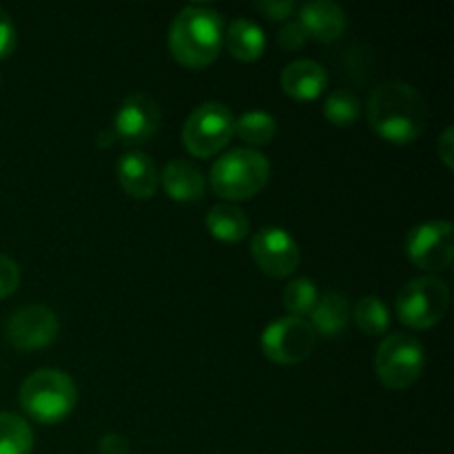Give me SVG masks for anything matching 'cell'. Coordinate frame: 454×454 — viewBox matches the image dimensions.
I'll return each mask as SVG.
<instances>
[{
	"mask_svg": "<svg viewBox=\"0 0 454 454\" xmlns=\"http://www.w3.org/2000/svg\"><path fill=\"white\" fill-rule=\"evenodd\" d=\"M98 454H131V446H129L127 437L122 434H105L98 443Z\"/></svg>",
	"mask_w": 454,
	"mask_h": 454,
	"instance_id": "cell-29",
	"label": "cell"
},
{
	"mask_svg": "<svg viewBox=\"0 0 454 454\" xmlns=\"http://www.w3.org/2000/svg\"><path fill=\"white\" fill-rule=\"evenodd\" d=\"M270 162L255 149H233L215 160L208 173L211 189L229 202L251 200L269 184Z\"/></svg>",
	"mask_w": 454,
	"mask_h": 454,
	"instance_id": "cell-4",
	"label": "cell"
},
{
	"mask_svg": "<svg viewBox=\"0 0 454 454\" xmlns=\"http://www.w3.org/2000/svg\"><path fill=\"white\" fill-rule=\"evenodd\" d=\"M437 155L439 160L443 162V167L448 168V171H452L454 168V129L448 127L446 131L442 133V137H439L437 142Z\"/></svg>",
	"mask_w": 454,
	"mask_h": 454,
	"instance_id": "cell-30",
	"label": "cell"
},
{
	"mask_svg": "<svg viewBox=\"0 0 454 454\" xmlns=\"http://www.w3.org/2000/svg\"><path fill=\"white\" fill-rule=\"evenodd\" d=\"M162 114L146 93H133L120 105L114 118V137L127 146H140L158 133Z\"/></svg>",
	"mask_w": 454,
	"mask_h": 454,
	"instance_id": "cell-12",
	"label": "cell"
},
{
	"mask_svg": "<svg viewBox=\"0 0 454 454\" xmlns=\"http://www.w3.org/2000/svg\"><path fill=\"white\" fill-rule=\"evenodd\" d=\"M207 229L217 242L224 244H238L251 231V222H248L247 213L235 204H215L208 208L207 213Z\"/></svg>",
	"mask_w": 454,
	"mask_h": 454,
	"instance_id": "cell-19",
	"label": "cell"
},
{
	"mask_svg": "<svg viewBox=\"0 0 454 454\" xmlns=\"http://www.w3.org/2000/svg\"><path fill=\"white\" fill-rule=\"evenodd\" d=\"M328 87V71L319 62L295 60L282 71V89L288 98L300 102L317 100Z\"/></svg>",
	"mask_w": 454,
	"mask_h": 454,
	"instance_id": "cell-14",
	"label": "cell"
},
{
	"mask_svg": "<svg viewBox=\"0 0 454 454\" xmlns=\"http://www.w3.org/2000/svg\"><path fill=\"white\" fill-rule=\"evenodd\" d=\"M310 317V328L315 331V335L322 337H335L348 326L350 319V304L348 297L341 295L337 291H328L324 295H319L317 304H315Z\"/></svg>",
	"mask_w": 454,
	"mask_h": 454,
	"instance_id": "cell-18",
	"label": "cell"
},
{
	"mask_svg": "<svg viewBox=\"0 0 454 454\" xmlns=\"http://www.w3.org/2000/svg\"><path fill=\"white\" fill-rule=\"evenodd\" d=\"M235 136V118L231 109L220 102H204L195 106L182 129L184 149L193 158H213Z\"/></svg>",
	"mask_w": 454,
	"mask_h": 454,
	"instance_id": "cell-6",
	"label": "cell"
},
{
	"mask_svg": "<svg viewBox=\"0 0 454 454\" xmlns=\"http://www.w3.org/2000/svg\"><path fill=\"white\" fill-rule=\"evenodd\" d=\"M448 304H450V291H448L446 282L433 278V275H424V278L411 279L399 291L395 310L403 326L415 328V331H428L442 322Z\"/></svg>",
	"mask_w": 454,
	"mask_h": 454,
	"instance_id": "cell-5",
	"label": "cell"
},
{
	"mask_svg": "<svg viewBox=\"0 0 454 454\" xmlns=\"http://www.w3.org/2000/svg\"><path fill=\"white\" fill-rule=\"evenodd\" d=\"M350 317L355 319L357 328L362 333L371 337H380L388 331L390 326V313L386 309L384 301L380 297H362V300L355 304V309L350 310Z\"/></svg>",
	"mask_w": 454,
	"mask_h": 454,
	"instance_id": "cell-22",
	"label": "cell"
},
{
	"mask_svg": "<svg viewBox=\"0 0 454 454\" xmlns=\"http://www.w3.org/2000/svg\"><path fill=\"white\" fill-rule=\"evenodd\" d=\"M0 80H3V78H0Z\"/></svg>",
	"mask_w": 454,
	"mask_h": 454,
	"instance_id": "cell-31",
	"label": "cell"
},
{
	"mask_svg": "<svg viewBox=\"0 0 454 454\" xmlns=\"http://www.w3.org/2000/svg\"><path fill=\"white\" fill-rule=\"evenodd\" d=\"M408 260L421 270L439 273L454 260L452 224L446 220H433L417 224L406 239Z\"/></svg>",
	"mask_w": 454,
	"mask_h": 454,
	"instance_id": "cell-9",
	"label": "cell"
},
{
	"mask_svg": "<svg viewBox=\"0 0 454 454\" xmlns=\"http://www.w3.org/2000/svg\"><path fill=\"white\" fill-rule=\"evenodd\" d=\"M262 353L279 366H295L313 355L317 335L306 319L279 317L262 333Z\"/></svg>",
	"mask_w": 454,
	"mask_h": 454,
	"instance_id": "cell-8",
	"label": "cell"
},
{
	"mask_svg": "<svg viewBox=\"0 0 454 454\" xmlns=\"http://www.w3.org/2000/svg\"><path fill=\"white\" fill-rule=\"evenodd\" d=\"M255 9L264 13L269 20H286L295 12V3H288V0H266V3H255Z\"/></svg>",
	"mask_w": 454,
	"mask_h": 454,
	"instance_id": "cell-28",
	"label": "cell"
},
{
	"mask_svg": "<svg viewBox=\"0 0 454 454\" xmlns=\"http://www.w3.org/2000/svg\"><path fill=\"white\" fill-rule=\"evenodd\" d=\"M16 49V27L9 13L0 7V60L9 58Z\"/></svg>",
	"mask_w": 454,
	"mask_h": 454,
	"instance_id": "cell-27",
	"label": "cell"
},
{
	"mask_svg": "<svg viewBox=\"0 0 454 454\" xmlns=\"http://www.w3.org/2000/svg\"><path fill=\"white\" fill-rule=\"evenodd\" d=\"M20 286V269L12 257L0 253V300L9 297Z\"/></svg>",
	"mask_w": 454,
	"mask_h": 454,
	"instance_id": "cell-25",
	"label": "cell"
},
{
	"mask_svg": "<svg viewBox=\"0 0 454 454\" xmlns=\"http://www.w3.org/2000/svg\"><path fill=\"white\" fill-rule=\"evenodd\" d=\"M424 364L426 353L419 340L406 333H395L377 348L375 372L386 388L406 390L419 381Z\"/></svg>",
	"mask_w": 454,
	"mask_h": 454,
	"instance_id": "cell-7",
	"label": "cell"
},
{
	"mask_svg": "<svg viewBox=\"0 0 454 454\" xmlns=\"http://www.w3.org/2000/svg\"><path fill=\"white\" fill-rule=\"evenodd\" d=\"M222 47H226V51L239 62L260 60L266 49L264 29L248 18H238L226 27Z\"/></svg>",
	"mask_w": 454,
	"mask_h": 454,
	"instance_id": "cell-17",
	"label": "cell"
},
{
	"mask_svg": "<svg viewBox=\"0 0 454 454\" xmlns=\"http://www.w3.org/2000/svg\"><path fill=\"white\" fill-rule=\"evenodd\" d=\"M319 300L317 286H315L313 279L309 278H295L286 284L282 293L284 309L291 313V317H309L313 313L315 304Z\"/></svg>",
	"mask_w": 454,
	"mask_h": 454,
	"instance_id": "cell-23",
	"label": "cell"
},
{
	"mask_svg": "<svg viewBox=\"0 0 454 454\" xmlns=\"http://www.w3.org/2000/svg\"><path fill=\"white\" fill-rule=\"evenodd\" d=\"M368 122L381 140L390 145H412L428 122V105L419 89L399 80H388L372 89L366 106Z\"/></svg>",
	"mask_w": 454,
	"mask_h": 454,
	"instance_id": "cell-1",
	"label": "cell"
},
{
	"mask_svg": "<svg viewBox=\"0 0 454 454\" xmlns=\"http://www.w3.org/2000/svg\"><path fill=\"white\" fill-rule=\"evenodd\" d=\"M362 115V102L350 89H335L324 102V118L335 127H353Z\"/></svg>",
	"mask_w": 454,
	"mask_h": 454,
	"instance_id": "cell-24",
	"label": "cell"
},
{
	"mask_svg": "<svg viewBox=\"0 0 454 454\" xmlns=\"http://www.w3.org/2000/svg\"><path fill=\"white\" fill-rule=\"evenodd\" d=\"M278 40L286 51H297V49H301L309 43V34H306V29L300 22H286V25L279 29Z\"/></svg>",
	"mask_w": 454,
	"mask_h": 454,
	"instance_id": "cell-26",
	"label": "cell"
},
{
	"mask_svg": "<svg viewBox=\"0 0 454 454\" xmlns=\"http://www.w3.org/2000/svg\"><path fill=\"white\" fill-rule=\"evenodd\" d=\"M164 193L176 202H198L204 195V173L189 160H171L160 176Z\"/></svg>",
	"mask_w": 454,
	"mask_h": 454,
	"instance_id": "cell-16",
	"label": "cell"
},
{
	"mask_svg": "<svg viewBox=\"0 0 454 454\" xmlns=\"http://www.w3.org/2000/svg\"><path fill=\"white\" fill-rule=\"evenodd\" d=\"M235 136L251 146H266L278 136V120L266 111H247L235 120Z\"/></svg>",
	"mask_w": 454,
	"mask_h": 454,
	"instance_id": "cell-21",
	"label": "cell"
},
{
	"mask_svg": "<svg viewBox=\"0 0 454 454\" xmlns=\"http://www.w3.org/2000/svg\"><path fill=\"white\" fill-rule=\"evenodd\" d=\"M224 43L222 16L208 4H186L168 27V51L186 69L213 65Z\"/></svg>",
	"mask_w": 454,
	"mask_h": 454,
	"instance_id": "cell-2",
	"label": "cell"
},
{
	"mask_svg": "<svg viewBox=\"0 0 454 454\" xmlns=\"http://www.w3.org/2000/svg\"><path fill=\"white\" fill-rule=\"evenodd\" d=\"M251 255L257 269L273 279L291 278L300 266V247L295 238L279 226H266L253 235Z\"/></svg>",
	"mask_w": 454,
	"mask_h": 454,
	"instance_id": "cell-10",
	"label": "cell"
},
{
	"mask_svg": "<svg viewBox=\"0 0 454 454\" xmlns=\"http://www.w3.org/2000/svg\"><path fill=\"white\" fill-rule=\"evenodd\" d=\"M300 25L317 43H335L346 31V13L337 3L315 0L301 7Z\"/></svg>",
	"mask_w": 454,
	"mask_h": 454,
	"instance_id": "cell-15",
	"label": "cell"
},
{
	"mask_svg": "<svg viewBox=\"0 0 454 454\" xmlns=\"http://www.w3.org/2000/svg\"><path fill=\"white\" fill-rule=\"evenodd\" d=\"M115 176L124 193L136 200L153 198L160 186L158 167L142 151H129L115 164Z\"/></svg>",
	"mask_w": 454,
	"mask_h": 454,
	"instance_id": "cell-13",
	"label": "cell"
},
{
	"mask_svg": "<svg viewBox=\"0 0 454 454\" xmlns=\"http://www.w3.org/2000/svg\"><path fill=\"white\" fill-rule=\"evenodd\" d=\"M18 399L29 419L44 426H56L74 412L78 403V388L67 372L43 368L31 372L22 381Z\"/></svg>",
	"mask_w": 454,
	"mask_h": 454,
	"instance_id": "cell-3",
	"label": "cell"
},
{
	"mask_svg": "<svg viewBox=\"0 0 454 454\" xmlns=\"http://www.w3.org/2000/svg\"><path fill=\"white\" fill-rule=\"evenodd\" d=\"M60 333L58 315L49 306L29 304L18 309L7 322V340L18 350H40L56 341Z\"/></svg>",
	"mask_w": 454,
	"mask_h": 454,
	"instance_id": "cell-11",
	"label": "cell"
},
{
	"mask_svg": "<svg viewBox=\"0 0 454 454\" xmlns=\"http://www.w3.org/2000/svg\"><path fill=\"white\" fill-rule=\"evenodd\" d=\"M34 430L22 417L0 412V454H31Z\"/></svg>",
	"mask_w": 454,
	"mask_h": 454,
	"instance_id": "cell-20",
	"label": "cell"
}]
</instances>
